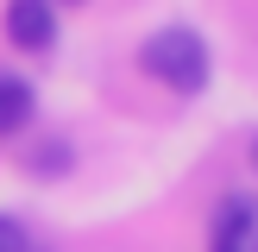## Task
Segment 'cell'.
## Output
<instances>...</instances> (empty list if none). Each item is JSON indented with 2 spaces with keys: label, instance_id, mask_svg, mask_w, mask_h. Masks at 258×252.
<instances>
[{
  "label": "cell",
  "instance_id": "obj_6",
  "mask_svg": "<svg viewBox=\"0 0 258 252\" xmlns=\"http://www.w3.org/2000/svg\"><path fill=\"white\" fill-rule=\"evenodd\" d=\"M32 246V233H25V221H13V214H0V252H25Z\"/></svg>",
  "mask_w": 258,
  "mask_h": 252
},
{
  "label": "cell",
  "instance_id": "obj_3",
  "mask_svg": "<svg viewBox=\"0 0 258 252\" xmlns=\"http://www.w3.org/2000/svg\"><path fill=\"white\" fill-rule=\"evenodd\" d=\"M258 239V202L252 196H227L214 208V227H208V252H246Z\"/></svg>",
  "mask_w": 258,
  "mask_h": 252
},
{
  "label": "cell",
  "instance_id": "obj_7",
  "mask_svg": "<svg viewBox=\"0 0 258 252\" xmlns=\"http://www.w3.org/2000/svg\"><path fill=\"white\" fill-rule=\"evenodd\" d=\"M25 252H50V246H44V239H32V246H25Z\"/></svg>",
  "mask_w": 258,
  "mask_h": 252
},
{
  "label": "cell",
  "instance_id": "obj_9",
  "mask_svg": "<svg viewBox=\"0 0 258 252\" xmlns=\"http://www.w3.org/2000/svg\"><path fill=\"white\" fill-rule=\"evenodd\" d=\"M50 7H57V0H50ZM70 7H82V0H70Z\"/></svg>",
  "mask_w": 258,
  "mask_h": 252
},
{
  "label": "cell",
  "instance_id": "obj_5",
  "mask_svg": "<svg viewBox=\"0 0 258 252\" xmlns=\"http://www.w3.org/2000/svg\"><path fill=\"white\" fill-rule=\"evenodd\" d=\"M70 164H76L70 139H38V145H25V170H32V176H44V183H50V176H63Z\"/></svg>",
  "mask_w": 258,
  "mask_h": 252
},
{
  "label": "cell",
  "instance_id": "obj_10",
  "mask_svg": "<svg viewBox=\"0 0 258 252\" xmlns=\"http://www.w3.org/2000/svg\"><path fill=\"white\" fill-rule=\"evenodd\" d=\"M246 252H258V239H252V246H246Z\"/></svg>",
  "mask_w": 258,
  "mask_h": 252
},
{
  "label": "cell",
  "instance_id": "obj_1",
  "mask_svg": "<svg viewBox=\"0 0 258 252\" xmlns=\"http://www.w3.org/2000/svg\"><path fill=\"white\" fill-rule=\"evenodd\" d=\"M139 70L151 76V82H164L170 95H202L208 88V38L196 32V25H158V32L139 44Z\"/></svg>",
  "mask_w": 258,
  "mask_h": 252
},
{
  "label": "cell",
  "instance_id": "obj_4",
  "mask_svg": "<svg viewBox=\"0 0 258 252\" xmlns=\"http://www.w3.org/2000/svg\"><path fill=\"white\" fill-rule=\"evenodd\" d=\"M32 113H38V88L25 82V76H0V139L25 133Z\"/></svg>",
  "mask_w": 258,
  "mask_h": 252
},
{
  "label": "cell",
  "instance_id": "obj_8",
  "mask_svg": "<svg viewBox=\"0 0 258 252\" xmlns=\"http://www.w3.org/2000/svg\"><path fill=\"white\" fill-rule=\"evenodd\" d=\"M252 170H258V139H252Z\"/></svg>",
  "mask_w": 258,
  "mask_h": 252
},
{
  "label": "cell",
  "instance_id": "obj_2",
  "mask_svg": "<svg viewBox=\"0 0 258 252\" xmlns=\"http://www.w3.org/2000/svg\"><path fill=\"white\" fill-rule=\"evenodd\" d=\"M0 25H7V44H19V50H50L57 44V7L50 0H7Z\"/></svg>",
  "mask_w": 258,
  "mask_h": 252
}]
</instances>
